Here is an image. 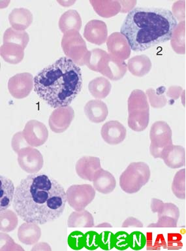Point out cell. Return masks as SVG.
Masks as SVG:
<instances>
[{
	"label": "cell",
	"instance_id": "1",
	"mask_svg": "<svg viewBox=\"0 0 186 251\" xmlns=\"http://www.w3.org/2000/svg\"><path fill=\"white\" fill-rule=\"evenodd\" d=\"M66 192L56 180L43 174H31L16 188L13 207L25 223L45 225L64 213Z\"/></svg>",
	"mask_w": 186,
	"mask_h": 251
},
{
	"label": "cell",
	"instance_id": "2",
	"mask_svg": "<svg viewBox=\"0 0 186 251\" xmlns=\"http://www.w3.org/2000/svg\"><path fill=\"white\" fill-rule=\"evenodd\" d=\"M177 25L170 10L136 7L127 14L120 33L127 39L131 50L139 52L170 40Z\"/></svg>",
	"mask_w": 186,
	"mask_h": 251
},
{
	"label": "cell",
	"instance_id": "3",
	"mask_svg": "<svg viewBox=\"0 0 186 251\" xmlns=\"http://www.w3.org/2000/svg\"><path fill=\"white\" fill-rule=\"evenodd\" d=\"M81 70L68 57H62L34 78V90L53 108L66 107L81 91Z\"/></svg>",
	"mask_w": 186,
	"mask_h": 251
},
{
	"label": "cell",
	"instance_id": "4",
	"mask_svg": "<svg viewBox=\"0 0 186 251\" xmlns=\"http://www.w3.org/2000/svg\"><path fill=\"white\" fill-rule=\"evenodd\" d=\"M128 126L132 130L140 132L148 127L150 122V105L146 94L141 90H134L127 101Z\"/></svg>",
	"mask_w": 186,
	"mask_h": 251
},
{
	"label": "cell",
	"instance_id": "5",
	"mask_svg": "<svg viewBox=\"0 0 186 251\" xmlns=\"http://www.w3.org/2000/svg\"><path fill=\"white\" fill-rule=\"evenodd\" d=\"M150 176L148 164L143 162H132L119 176V186L125 193L135 194L148 183Z\"/></svg>",
	"mask_w": 186,
	"mask_h": 251
},
{
	"label": "cell",
	"instance_id": "6",
	"mask_svg": "<svg viewBox=\"0 0 186 251\" xmlns=\"http://www.w3.org/2000/svg\"><path fill=\"white\" fill-rule=\"evenodd\" d=\"M62 47L64 54L77 66H84L87 46L79 31L70 30L64 33Z\"/></svg>",
	"mask_w": 186,
	"mask_h": 251
},
{
	"label": "cell",
	"instance_id": "7",
	"mask_svg": "<svg viewBox=\"0 0 186 251\" xmlns=\"http://www.w3.org/2000/svg\"><path fill=\"white\" fill-rule=\"evenodd\" d=\"M172 129L166 122L157 121L153 124L150 131V152L154 158H161L162 151L172 144Z\"/></svg>",
	"mask_w": 186,
	"mask_h": 251
},
{
	"label": "cell",
	"instance_id": "8",
	"mask_svg": "<svg viewBox=\"0 0 186 251\" xmlns=\"http://www.w3.org/2000/svg\"><path fill=\"white\" fill-rule=\"evenodd\" d=\"M95 196V190L88 184H75L69 187L66 192L67 201L75 211L85 209Z\"/></svg>",
	"mask_w": 186,
	"mask_h": 251
},
{
	"label": "cell",
	"instance_id": "9",
	"mask_svg": "<svg viewBox=\"0 0 186 251\" xmlns=\"http://www.w3.org/2000/svg\"><path fill=\"white\" fill-rule=\"evenodd\" d=\"M17 154L19 166L27 174H37L43 168L44 164L43 155L34 147H25Z\"/></svg>",
	"mask_w": 186,
	"mask_h": 251
},
{
	"label": "cell",
	"instance_id": "10",
	"mask_svg": "<svg viewBox=\"0 0 186 251\" xmlns=\"http://www.w3.org/2000/svg\"><path fill=\"white\" fill-rule=\"evenodd\" d=\"M34 87V78L29 73H21L12 76L8 81V89L16 99H23L31 93Z\"/></svg>",
	"mask_w": 186,
	"mask_h": 251
},
{
	"label": "cell",
	"instance_id": "11",
	"mask_svg": "<svg viewBox=\"0 0 186 251\" xmlns=\"http://www.w3.org/2000/svg\"><path fill=\"white\" fill-rule=\"evenodd\" d=\"M23 133L27 144L33 147L44 145L48 137V131L46 126L36 120H31L27 122Z\"/></svg>",
	"mask_w": 186,
	"mask_h": 251
},
{
	"label": "cell",
	"instance_id": "12",
	"mask_svg": "<svg viewBox=\"0 0 186 251\" xmlns=\"http://www.w3.org/2000/svg\"><path fill=\"white\" fill-rule=\"evenodd\" d=\"M74 117V109L70 105L56 108L49 117V127L53 132H64L70 127Z\"/></svg>",
	"mask_w": 186,
	"mask_h": 251
},
{
	"label": "cell",
	"instance_id": "13",
	"mask_svg": "<svg viewBox=\"0 0 186 251\" xmlns=\"http://www.w3.org/2000/svg\"><path fill=\"white\" fill-rule=\"evenodd\" d=\"M107 46L109 54L117 60L124 61L129 58L131 49L128 41L120 32H115L108 37Z\"/></svg>",
	"mask_w": 186,
	"mask_h": 251
},
{
	"label": "cell",
	"instance_id": "14",
	"mask_svg": "<svg viewBox=\"0 0 186 251\" xmlns=\"http://www.w3.org/2000/svg\"><path fill=\"white\" fill-rule=\"evenodd\" d=\"M101 134L104 141L111 145L122 143L126 137L124 126L117 121L107 122L101 127Z\"/></svg>",
	"mask_w": 186,
	"mask_h": 251
},
{
	"label": "cell",
	"instance_id": "15",
	"mask_svg": "<svg viewBox=\"0 0 186 251\" xmlns=\"http://www.w3.org/2000/svg\"><path fill=\"white\" fill-rule=\"evenodd\" d=\"M84 37L88 42L93 44H103L108 38L107 25L99 20H92L84 27Z\"/></svg>",
	"mask_w": 186,
	"mask_h": 251
},
{
	"label": "cell",
	"instance_id": "16",
	"mask_svg": "<svg viewBox=\"0 0 186 251\" xmlns=\"http://www.w3.org/2000/svg\"><path fill=\"white\" fill-rule=\"evenodd\" d=\"M161 158L168 168L178 169L186 164V150L182 146L171 144L162 151Z\"/></svg>",
	"mask_w": 186,
	"mask_h": 251
},
{
	"label": "cell",
	"instance_id": "17",
	"mask_svg": "<svg viewBox=\"0 0 186 251\" xmlns=\"http://www.w3.org/2000/svg\"><path fill=\"white\" fill-rule=\"evenodd\" d=\"M101 168V161L97 157L83 156L76 162V174L82 179L93 181L94 175Z\"/></svg>",
	"mask_w": 186,
	"mask_h": 251
},
{
	"label": "cell",
	"instance_id": "18",
	"mask_svg": "<svg viewBox=\"0 0 186 251\" xmlns=\"http://www.w3.org/2000/svg\"><path fill=\"white\" fill-rule=\"evenodd\" d=\"M127 66L124 61L117 60L109 54L100 74L112 80H118L126 74Z\"/></svg>",
	"mask_w": 186,
	"mask_h": 251
},
{
	"label": "cell",
	"instance_id": "19",
	"mask_svg": "<svg viewBox=\"0 0 186 251\" xmlns=\"http://www.w3.org/2000/svg\"><path fill=\"white\" fill-rule=\"evenodd\" d=\"M86 117L92 123H103L109 115V110L105 102L100 100H93L86 103L84 108Z\"/></svg>",
	"mask_w": 186,
	"mask_h": 251
},
{
	"label": "cell",
	"instance_id": "20",
	"mask_svg": "<svg viewBox=\"0 0 186 251\" xmlns=\"http://www.w3.org/2000/svg\"><path fill=\"white\" fill-rule=\"evenodd\" d=\"M92 182L95 190L103 194L111 193L116 186V180L113 175L102 168L95 172Z\"/></svg>",
	"mask_w": 186,
	"mask_h": 251
},
{
	"label": "cell",
	"instance_id": "21",
	"mask_svg": "<svg viewBox=\"0 0 186 251\" xmlns=\"http://www.w3.org/2000/svg\"><path fill=\"white\" fill-rule=\"evenodd\" d=\"M9 21L16 30L24 31L32 23L33 15L25 8H16L9 14Z\"/></svg>",
	"mask_w": 186,
	"mask_h": 251
},
{
	"label": "cell",
	"instance_id": "22",
	"mask_svg": "<svg viewBox=\"0 0 186 251\" xmlns=\"http://www.w3.org/2000/svg\"><path fill=\"white\" fill-rule=\"evenodd\" d=\"M39 225L31 223H25L18 229V238L23 244L35 245L41 237V229Z\"/></svg>",
	"mask_w": 186,
	"mask_h": 251
},
{
	"label": "cell",
	"instance_id": "23",
	"mask_svg": "<svg viewBox=\"0 0 186 251\" xmlns=\"http://www.w3.org/2000/svg\"><path fill=\"white\" fill-rule=\"evenodd\" d=\"M90 3L96 13L103 18L115 17L121 10L120 1L117 0H90Z\"/></svg>",
	"mask_w": 186,
	"mask_h": 251
},
{
	"label": "cell",
	"instance_id": "24",
	"mask_svg": "<svg viewBox=\"0 0 186 251\" xmlns=\"http://www.w3.org/2000/svg\"><path fill=\"white\" fill-rule=\"evenodd\" d=\"M127 66L131 74L140 77L146 75L150 72L152 62L146 55H137L129 59Z\"/></svg>",
	"mask_w": 186,
	"mask_h": 251
},
{
	"label": "cell",
	"instance_id": "25",
	"mask_svg": "<svg viewBox=\"0 0 186 251\" xmlns=\"http://www.w3.org/2000/svg\"><path fill=\"white\" fill-rule=\"evenodd\" d=\"M81 27V17L76 10H69L65 12L59 20V27L64 33L70 30L79 31Z\"/></svg>",
	"mask_w": 186,
	"mask_h": 251
},
{
	"label": "cell",
	"instance_id": "26",
	"mask_svg": "<svg viewBox=\"0 0 186 251\" xmlns=\"http://www.w3.org/2000/svg\"><path fill=\"white\" fill-rule=\"evenodd\" d=\"M24 50V49L19 45L3 43L0 49V53L6 62L11 64H18L23 60Z\"/></svg>",
	"mask_w": 186,
	"mask_h": 251
},
{
	"label": "cell",
	"instance_id": "27",
	"mask_svg": "<svg viewBox=\"0 0 186 251\" xmlns=\"http://www.w3.org/2000/svg\"><path fill=\"white\" fill-rule=\"evenodd\" d=\"M109 54L100 49L88 50L84 58V65L93 72L101 73Z\"/></svg>",
	"mask_w": 186,
	"mask_h": 251
},
{
	"label": "cell",
	"instance_id": "28",
	"mask_svg": "<svg viewBox=\"0 0 186 251\" xmlns=\"http://www.w3.org/2000/svg\"><path fill=\"white\" fill-rule=\"evenodd\" d=\"M15 189L11 180L4 176H0V211L10 207L13 201Z\"/></svg>",
	"mask_w": 186,
	"mask_h": 251
},
{
	"label": "cell",
	"instance_id": "29",
	"mask_svg": "<svg viewBox=\"0 0 186 251\" xmlns=\"http://www.w3.org/2000/svg\"><path fill=\"white\" fill-rule=\"evenodd\" d=\"M151 210L154 213H158V217H169L178 221L180 210L172 203H163L160 200L153 198L151 201Z\"/></svg>",
	"mask_w": 186,
	"mask_h": 251
},
{
	"label": "cell",
	"instance_id": "30",
	"mask_svg": "<svg viewBox=\"0 0 186 251\" xmlns=\"http://www.w3.org/2000/svg\"><path fill=\"white\" fill-rule=\"evenodd\" d=\"M88 89L93 97L97 100L104 99L110 94L111 84L103 76H99L92 80L88 84Z\"/></svg>",
	"mask_w": 186,
	"mask_h": 251
},
{
	"label": "cell",
	"instance_id": "31",
	"mask_svg": "<svg viewBox=\"0 0 186 251\" xmlns=\"http://www.w3.org/2000/svg\"><path fill=\"white\" fill-rule=\"evenodd\" d=\"M69 227H94L93 217L86 210L75 211L70 213L68 218Z\"/></svg>",
	"mask_w": 186,
	"mask_h": 251
},
{
	"label": "cell",
	"instance_id": "32",
	"mask_svg": "<svg viewBox=\"0 0 186 251\" xmlns=\"http://www.w3.org/2000/svg\"><path fill=\"white\" fill-rule=\"evenodd\" d=\"M170 45L174 52L179 54L186 53V21L180 22L176 25L170 39Z\"/></svg>",
	"mask_w": 186,
	"mask_h": 251
},
{
	"label": "cell",
	"instance_id": "33",
	"mask_svg": "<svg viewBox=\"0 0 186 251\" xmlns=\"http://www.w3.org/2000/svg\"><path fill=\"white\" fill-rule=\"evenodd\" d=\"M29 41L28 33L25 31H18L9 27L3 35V43H14L20 45L23 49L26 48Z\"/></svg>",
	"mask_w": 186,
	"mask_h": 251
},
{
	"label": "cell",
	"instance_id": "34",
	"mask_svg": "<svg viewBox=\"0 0 186 251\" xmlns=\"http://www.w3.org/2000/svg\"><path fill=\"white\" fill-rule=\"evenodd\" d=\"M17 213L10 209L4 210L0 214V229L2 232H11L19 224Z\"/></svg>",
	"mask_w": 186,
	"mask_h": 251
},
{
	"label": "cell",
	"instance_id": "35",
	"mask_svg": "<svg viewBox=\"0 0 186 251\" xmlns=\"http://www.w3.org/2000/svg\"><path fill=\"white\" fill-rule=\"evenodd\" d=\"M164 87H160L155 90L154 88H149L146 91V96L150 105L155 109H160L164 107L167 103Z\"/></svg>",
	"mask_w": 186,
	"mask_h": 251
},
{
	"label": "cell",
	"instance_id": "36",
	"mask_svg": "<svg viewBox=\"0 0 186 251\" xmlns=\"http://www.w3.org/2000/svg\"><path fill=\"white\" fill-rule=\"evenodd\" d=\"M172 191L176 198L186 199V169L176 173L172 184Z\"/></svg>",
	"mask_w": 186,
	"mask_h": 251
},
{
	"label": "cell",
	"instance_id": "37",
	"mask_svg": "<svg viewBox=\"0 0 186 251\" xmlns=\"http://www.w3.org/2000/svg\"><path fill=\"white\" fill-rule=\"evenodd\" d=\"M0 240H1L0 241V251H23V248L17 244L13 239L5 232L3 233L1 231Z\"/></svg>",
	"mask_w": 186,
	"mask_h": 251
},
{
	"label": "cell",
	"instance_id": "38",
	"mask_svg": "<svg viewBox=\"0 0 186 251\" xmlns=\"http://www.w3.org/2000/svg\"><path fill=\"white\" fill-rule=\"evenodd\" d=\"M171 13L177 22L185 21L186 1H176L172 5Z\"/></svg>",
	"mask_w": 186,
	"mask_h": 251
},
{
	"label": "cell",
	"instance_id": "39",
	"mask_svg": "<svg viewBox=\"0 0 186 251\" xmlns=\"http://www.w3.org/2000/svg\"><path fill=\"white\" fill-rule=\"evenodd\" d=\"M11 146L13 150L15 151L17 154L19 153V151L22 149L25 148V147H30L27 144V141H25L24 137H23V131L21 132L16 133L13 135V138L11 141Z\"/></svg>",
	"mask_w": 186,
	"mask_h": 251
},
{
	"label": "cell",
	"instance_id": "40",
	"mask_svg": "<svg viewBox=\"0 0 186 251\" xmlns=\"http://www.w3.org/2000/svg\"><path fill=\"white\" fill-rule=\"evenodd\" d=\"M178 221L169 217H162L158 218L156 223L150 224L148 227H177Z\"/></svg>",
	"mask_w": 186,
	"mask_h": 251
},
{
	"label": "cell",
	"instance_id": "41",
	"mask_svg": "<svg viewBox=\"0 0 186 251\" xmlns=\"http://www.w3.org/2000/svg\"><path fill=\"white\" fill-rule=\"evenodd\" d=\"M83 234L80 232L72 233L69 237V245L72 249H80L83 247L84 239Z\"/></svg>",
	"mask_w": 186,
	"mask_h": 251
},
{
	"label": "cell",
	"instance_id": "42",
	"mask_svg": "<svg viewBox=\"0 0 186 251\" xmlns=\"http://www.w3.org/2000/svg\"><path fill=\"white\" fill-rule=\"evenodd\" d=\"M183 92V90H182V88L180 87V86H172L168 88L166 94L168 98L176 100L180 98V96L182 95Z\"/></svg>",
	"mask_w": 186,
	"mask_h": 251
},
{
	"label": "cell",
	"instance_id": "43",
	"mask_svg": "<svg viewBox=\"0 0 186 251\" xmlns=\"http://www.w3.org/2000/svg\"><path fill=\"white\" fill-rule=\"evenodd\" d=\"M121 226L123 227H142L144 226H143L142 223H141L139 219L131 217L125 220Z\"/></svg>",
	"mask_w": 186,
	"mask_h": 251
},
{
	"label": "cell",
	"instance_id": "44",
	"mask_svg": "<svg viewBox=\"0 0 186 251\" xmlns=\"http://www.w3.org/2000/svg\"><path fill=\"white\" fill-rule=\"evenodd\" d=\"M121 5V13H129L134 9L137 1H119Z\"/></svg>",
	"mask_w": 186,
	"mask_h": 251
},
{
	"label": "cell",
	"instance_id": "45",
	"mask_svg": "<svg viewBox=\"0 0 186 251\" xmlns=\"http://www.w3.org/2000/svg\"><path fill=\"white\" fill-rule=\"evenodd\" d=\"M52 249L50 248V245L46 243H35L31 251H50Z\"/></svg>",
	"mask_w": 186,
	"mask_h": 251
},
{
	"label": "cell",
	"instance_id": "46",
	"mask_svg": "<svg viewBox=\"0 0 186 251\" xmlns=\"http://www.w3.org/2000/svg\"><path fill=\"white\" fill-rule=\"evenodd\" d=\"M75 1H58V3H61V5L64 6V7H69V6L71 5V4H73Z\"/></svg>",
	"mask_w": 186,
	"mask_h": 251
},
{
	"label": "cell",
	"instance_id": "47",
	"mask_svg": "<svg viewBox=\"0 0 186 251\" xmlns=\"http://www.w3.org/2000/svg\"><path fill=\"white\" fill-rule=\"evenodd\" d=\"M96 227H111L112 225H111V224H109V223H103L99 224V225L96 226Z\"/></svg>",
	"mask_w": 186,
	"mask_h": 251
}]
</instances>
